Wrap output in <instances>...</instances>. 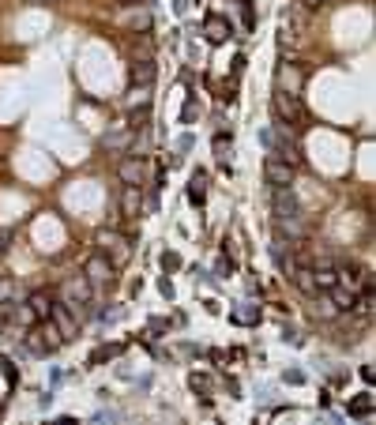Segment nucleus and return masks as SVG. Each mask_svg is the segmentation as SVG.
<instances>
[{"instance_id":"4468645a","label":"nucleus","mask_w":376,"mask_h":425,"mask_svg":"<svg viewBox=\"0 0 376 425\" xmlns=\"http://www.w3.org/2000/svg\"><path fill=\"white\" fill-rule=\"evenodd\" d=\"M151 79H155V61H151V53H147L143 61L135 57V61H132V83H135V87H140V83L151 87Z\"/></svg>"},{"instance_id":"dca6fc26","label":"nucleus","mask_w":376,"mask_h":425,"mask_svg":"<svg viewBox=\"0 0 376 425\" xmlns=\"http://www.w3.org/2000/svg\"><path fill=\"white\" fill-rule=\"evenodd\" d=\"M369 414H373V391L350 399V418H369Z\"/></svg>"},{"instance_id":"20e7f679","label":"nucleus","mask_w":376,"mask_h":425,"mask_svg":"<svg viewBox=\"0 0 376 425\" xmlns=\"http://www.w3.org/2000/svg\"><path fill=\"white\" fill-rule=\"evenodd\" d=\"M305 64L298 61H278L275 68V91H290V94H301V87H305Z\"/></svg>"},{"instance_id":"39448f33","label":"nucleus","mask_w":376,"mask_h":425,"mask_svg":"<svg viewBox=\"0 0 376 425\" xmlns=\"http://www.w3.org/2000/svg\"><path fill=\"white\" fill-rule=\"evenodd\" d=\"M113 271H117V268H113V263H109L102 252H94L91 260L83 263V275H87V283H91L94 290H106V286L113 283Z\"/></svg>"},{"instance_id":"f3484780","label":"nucleus","mask_w":376,"mask_h":425,"mask_svg":"<svg viewBox=\"0 0 376 425\" xmlns=\"http://www.w3.org/2000/svg\"><path fill=\"white\" fill-rule=\"evenodd\" d=\"M203 196H207V177H203V173H192V181H188V199H192V204H203Z\"/></svg>"},{"instance_id":"6e6552de","label":"nucleus","mask_w":376,"mask_h":425,"mask_svg":"<svg viewBox=\"0 0 376 425\" xmlns=\"http://www.w3.org/2000/svg\"><path fill=\"white\" fill-rule=\"evenodd\" d=\"M53 327H57V331H60V339L64 342H68V339H76V335H79V316H76V312H71L68 309V305H53Z\"/></svg>"},{"instance_id":"b1692460","label":"nucleus","mask_w":376,"mask_h":425,"mask_svg":"<svg viewBox=\"0 0 376 425\" xmlns=\"http://www.w3.org/2000/svg\"><path fill=\"white\" fill-rule=\"evenodd\" d=\"M4 252H8V234L0 230V256H4Z\"/></svg>"},{"instance_id":"1a4fd4ad","label":"nucleus","mask_w":376,"mask_h":425,"mask_svg":"<svg viewBox=\"0 0 376 425\" xmlns=\"http://www.w3.org/2000/svg\"><path fill=\"white\" fill-rule=\"evenodd\" d=\"M203 34H207V42H211V45H222L230 34H234V27H230L226 15H207V19H203Z\"/></svg>"},{"instance_id":"423d86ee","label":"nucleus","mask_w":376,"mask_h":425,"mask_svg":"<svg viewBox=\"0 0 376 425\" xmlns=\"http://www.w3.org/2000/svg\"><path fill=\"white\" fill-rule=\"evenodd\" d=\"M271 211H275V222H294L301 219V204L290 188H275L271 192Z\"/></svg>"},{"instance_id":"5701e85b","label":"nucleus","mask_w":376,"mask_h":425,"mask_svg":"<svg viewBox=\"0 0 376 425\" xmlns=\"http://www.w3.org/2000/svg\"><path fill=\"white\" fill-rule=\"evenodd\" d=\"M162 268H166V271H177V268H181V260H177L173 252H166V256H162Z\"/></svg>"},{"instance_id":"393cba45","label":"nucleus","mask_w":376,"mask_h":425,"mask_svg":"<svg viewBox=\"0 0 376 425\" xmlns=\"http://www.w3.org/2000/svg\"><path fill=\"white\" fill-rule=\"evenodd\" d=\"M301 4H305V8H316V4H324V0H301Z\"/></svg>"},{"instance_id":"6ab92c4d","label":"nucleus","mask_w":376,"mask_h":425,"mask_svg":"<svg viewBox=\"0 0 376 425\" xmlns=\"http://www.w3.org/2000/svg\"><path fill=\"white\" fill-rule=\"evenodd\" d=\"M241 23H245V30H252L256 27V8H252V0H241Z\"/></svg>"},{"instance_id":"aec40b11","label":"nucleus","mask_w":376,"mask_h":425,"mask_svg":"<svg viewBox=\"0 0 376 425\" xmlns=\"http://www.w3.org/2000/svg\"><path fill=\"white\" fill-rule=\"evenodd\" d=\"M214 151H219V162L230 166V135H214Z\"/></svg>"},{"instance_id":"9b49d317","label":"nucleus","mask_w":376,"mask_h":425,"mask_svg":"<svg viewBox=\"0 0 376 425\" xmlns=\"http://www.w3.org/2000/svg\"><path fill=\"white\" fill-rule=\"evenodd\" d=\"M117 173H121L124 184H143V177H147V162H143V155L140 158H121Z\"/></svg>"},{"instance_id":"0eeeda50","label":"nucleus","mask_w":376,"mask_h":425,"mask_svg":"<svg viewBox=\"0 0 376 425\" xmlns=\"http://www.w3.org/2000/svg\"><path fill=\"white\" fill-rule=\"evenodd\" d=\"M263 177L275 184V188H290L294 184V162H286V158H278V155H267L263 158Z\"/></svg>"},{"instance_id":"9d476101","label":"nucleus","mask_w":376,"mask_h":425,"mask_svg":"<svg viewBox=\"0 0 376 425\" xmlns=\"http://www.w3.org/2000/svg\"><path fill=\"white\" fill-rule=\"evenodd\" d=\"M121 211H124V219H140V215H143V188H140V184H124Z\"/></svg>"},{"instance_id":"7ed1b4c3","label":"nucleus","mask_w":376,"mask_h":425,"mask_svg":"<svg viewBox=\"0 0 376 425\" xmlns=\"http://www.w3.org/2000/svg\"><path fill=\"white\" fill-rule=\"evenodd\" d=\"M98 252L106 256L113 268H124L128 260H132V241H128L124 234H117V230H98Z\"/></svg>"},{"instance_id":"f257e3e1","label":"nucleus","mask_w":376,"mask_h":425,"mask_svg":"<svg viewBox=\"0 0 376 425\" xmlns=\"http://www.w3.org/2000/svg\"><path fill=\"white\" fill-rule=\"evenodd\" d=\"M271 113H275L278 124L294 128V132L309 124V109H305V102H301V94H290V91H275V94H271Z\"/></svg>"},{"instance_id":"412c9836","label":"nucleus","mask_w":376,"mask_h":425,"mask_svg":"<svg viewBox=\"0 0 376 425\" xmlns=\"http://www.w3.org/2000/svg\"><path fill=\"white\" fill-rule=\"evenodd\" d=\"M117 350H121V347H102V350H94V354H91V365H98V362H106V358H113Z\"/></svg>"},{"instance_id":"2eb2a0df","label":"nucleus","mask_w":376,"mask_h":425,"mask_svg":"<svg viewBox=\"0 0 376 425\" xmlns=\"http://www.w3.org/2000/svg\"><path fill=\"white\" fill-rule=\"evenodd\" d=\"M234 324H260V305H252V301L237 305V309H234Z\"/></svg>"},{"instance_id":"4be33fe9","label":"nucleus","mask_w":376,"mask_h":425,"mask_svg":"<svg viewBox=\"0 0 376 425\" xmlns=\"http://www.w3.org/2000/svg\"><path fill=\"white\" fill-rule=\"evenodd\" d=\"M143 124H147V109H135V113H132V124H128V128H132V132H140Z\"/></svg>"},{"instance_id":"f03ea898","label":"nucleus","mask_w":376,"mask_h":425,"mask_svg":"<svg viewBox=\"0 0 376 425\" xmlns=\"http://www.w3.org/2000/svg\"><path fill=\"white\" fill-rule=\"evenodd\" d=\"M91 298H94V286L87 283L83 271H79V275H68V279H64V286H60V301L68 305V309L76 312V316H83V312H87Z\"/></svg>"},{"instance_id":"a211bd4d","label":"nucleus","mask_w":376,"mask_h":425,"mask_svg":"<svg viewBox=\"0 0 376 425\" xmlns=\"http://www.w3.org/2000/svg\"><path fill=\"white\" fill-rule=\"evenodd\" d=\"M12 294H15V283L0 275V320H4V316H8V309H12Z\"/></svg>"},{"instance_id":"f8f14e48","label":"nucleus","mask_w":376,"mask_h":425,"mask_svg":"<svg viewBox=\"0 0 376 425\" xmlns=\"http://www.w3.org/2000/svg\"><path fill=\"white\" fill-rule=\"evenodd\" d=\"M27 305H30L27 312L38 320V324L53 316V294H49V290H34V294H30V301H27Z\"/></svg>"},{"instance_id":"a878e982","label":"nucleus","mask_w":376,"mask_h":425,"mask_svg":"<svg viewBox=\"0 0 376 425\" xmlns=\"http://www.w3.org/2000/svg\"><path fill=\"white\" fill-rule=\"evenodd\" d=\"M113 4H121V8H124V4H132V0H113Z\"/></svg>"},{"instance_id":"ddd939ff","label":"nucleus","mask_w":376,"mask_h":425,"mask_svg":"<svg viewBox=\"0 0 376 425\" xmlns=\"http://www.w3.org/2000/svg\"><path fill=\"white\" fill-rule=\"evenodd\" d=\"M117 19H121L128 30H135V34H143V30H151V12H147V8H143V4L135 8V12H121V15H117Z\"/></svg>"}]
</instances>
